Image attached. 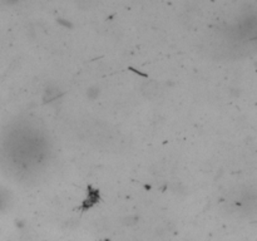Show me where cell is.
<instances>
[{"label": "cell", "mask_w": 257, "mask_h": 241, "mask_svg": "<svg viewBox=\"0 0 257 241\" xmlns=\"http://www.w3.org/2000/svg\"><path fill=\"white\" fill-rule=\"evenodd\" d=\"M98 200H99V192H98V190H90L89 188V191H88V197L84 201V208H89L90 206L97 203Z\"/></svg>", "instance_id": "cell-1"}]
</instances>
